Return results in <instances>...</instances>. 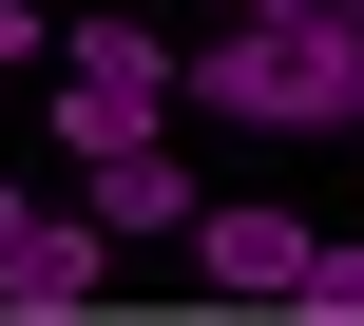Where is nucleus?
Wrapping results in <instances>:
<instances>
[{
	"mask_svg": "<svg viewBox=\"0 0 364 326\" xmlns=\"http://www.w3.org/2000/svg\"><path fill=\"white\" fill-rule=\"evenodd\" d=\"M58 58H77V77H134V96H173V38H154V19H115V0H77V19H58Z\"/></svg>",
	"mask_w": 364,
	"mask_h": 326,
	"instance_id": "6",
	"label": "nucleus"
},
{
	"mask_svg": "<svg viewBox=\"0 0 364 326\" xmlns=\"http://www.w3.org/2000/svg\"><path fill=\"white\" fill-rule=\"evenodd\" d=\"M19 231H38V173H0V250H19Z\"/></svg>",
	"mask_w": 364,
	"mask_h": 326,
	"instance_id": "8",
	"label": "nucleus"
},
{
	"mask_svg": "<svg viewBox=\"0 0 364 326\" xmlns=\"http://www.w3.org/2000/svg\"><path fill=\"white\" fill-rule=\"evenodd\" d=\"M77 211H96L115 250H192V211H211V192H192V154H173V135H134V154H96V173H77Z\"/></svg>",
	"mask_w": 364,
	"mask_h": 326,
	"instance_id": "2",
	"label": "nucleus"
},
{
	"mask_svg": "<svg viewBox=\"0 0 364 326\" xmlns=\"http://www.w3.org/2000/svg\"><path fill=\"white\" fill-rule=\"evenodd\" d=\"M307 250H326L307 211H192V269H211L230 307H307Z\"/></svg>",
	"mask_w": 364,
	"mask_h": 326,
	"instance_id": "3",
	"label": "nucleus"
},
{
	"mask_svg": "<svg viewBox=\"0 0 364 326\" xmlns=\"http://www.w3.org/2000/svg\"><path fill=\"white\" fill-rule=\"evenodd\" d=\"M96 288H115V231H96V211H38V231L0 250V307H19V326H58V307H96Z\"/></svg>",
	"mask_w": 364,
	"mask_h": 326,
	"instance_id": "4",
	"label": "nucleus"
},
{
	"mask_svg": "<svg viewBox=\"0 0 364 326\" xmlns=\"http://www.w3.org/2000/svg\"><path fill=\"white\" fill-rule=\"evenodd\" d=\"M307 326H364V250H346V231L307 250Z\"/></svg>",
	"mask_w": 364,
	"mask_h": 326,
	"instance_id": "7",
	"label": "nucleus"
},
{
	"mask_svg": "<svg viewBox=\"0 0 364 326\" xmlns=\"http://www.w3.org/2000/svg\"><path fill=\"white\" fill-rule=\"evenodd\" d=\"M173 115H250V135H364V38L346 19H211L173 38Z\"/></svg>",
	"mask_w": 364,
	"mask_h": 326,
	"instance_id": "1",
	"label": "nucleus"
},
{
	"mask_svg": "<svg viewBox=\"0 0 364 326\" xmlns=\"http://www.w3.org/2000/svg\"><path fill=\"white\" fill-rule=\"evenodd\" d=\"M134 135H173V96H134V77H77V58H58V173L134 154Z\"/></svg>",
	"mask_w": 364,
	"mask_h": 326,
	"instance_id": "5",
	"label": "nucleus"
},
{
	"mask_svg": "<svg viewBox=\"0 0 364 326\" xmlns=\"http://www.w3.org/2000/svg\"><path fill=\"white\" fill-rule=\"evenodd\" d=\"M269 19H346V38H364V0H269Z\"/></svg>",
	"mask_w": 364,
	"mask_h": 326,
	"instance_id": "9",
	"label": "nucleus"
}]
</instances>
